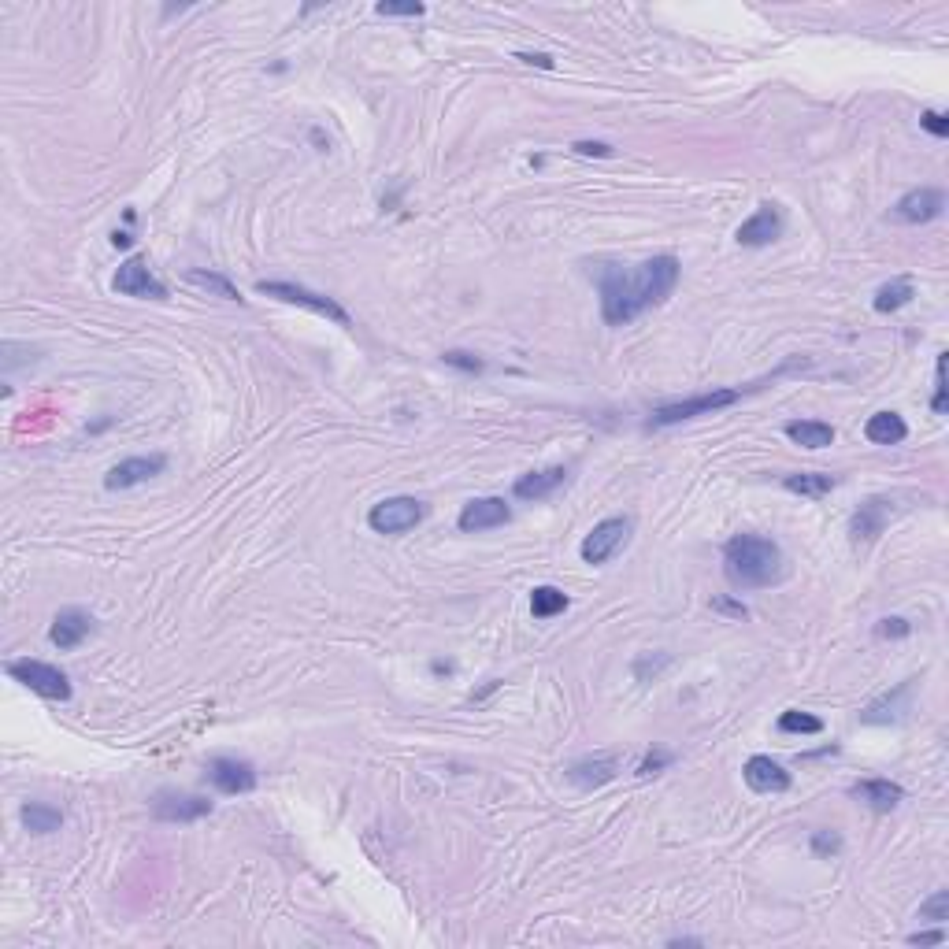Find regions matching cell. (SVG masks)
Wrapping results in <instances>:
<instances>
[{
    "label": "cell",
    "mask_w": 949,
    "mask_h": 949,
    "mask_svg": "<svg viewBox=\"0 0 949 949\" xmlns=\"http://www.w3.org/2000/svg\"><path fill=\"white\" fill-rule=\"evenodd\" d=\"M679 286V260L660 253L646 264L627 271L623 264L597 267V293H601V319L608 327H627L646 308H657Z\"/></svg>",
    "instance_id": "obj_1"
},
{
    "label": "cell",
    "mask_w": 949,
    "mask_h": 949,
    "mask_svg": "<svg viewBox=\"0 0 949 949\" xmlns=\"http://www.w3.org/2000/svg\"><path fill=\"white\" fill-rule=\"evenodd\" d=\"M723 575L734 590H764L786 575L783 549L764 534H734L723 545Z\"/></svg>",
    "instance_id": "obj_2"
},
{
    "label": "cell",
    "mask_w": 949,
    "mask_h": 949,
    "mask_svg": "<svg viewBox=\"0 0 949 949\" xmlns=\"http://www.w3.org/2000/svg\"><path fill=\"white\" fill-rule=\"evenodd\" d=\"M8 675H12L15 683H23L30 694L45 697V701H67L71 697V679H67V671H60L56 664H45V660H8Z\"/></svg>",
    "instance_id": "obj_3"
},
{
    "label": "cell",
    "mask_w": 949,
    "mask_h": 949,
    "mask_svg": "<svg viewBox=\"0 0 949 949\" xmlns=\"http://www.w3.org/2000/svg\"><path fill=\"white\" fill-rule=\"evenodd\" d=\"M256 293L275 297V301H286V304H301V308L316 312V316H327L330 323H338V327H349V323H353L349 312H345L334 297H323V293L308 290V286H297V282H256Z\"/></svg>",
    "instance_id": "obj_4"
},
{
    "label": "cell",
    "mask_w": 949,
    "mask_h": 949,
    "mask_svg": "<svg viewBox=\"0 0 949 949\" xmlns=\"http://www.w3.org/2000/svg\"><path fill=\"white\" fill-rule=\"evenodd\" d=\"M423 516H427L423 501L401 494V497H386V501H379V505H371V512H367V527H371L375 534H408L412 527L423 523Z\"/></svg>",
    "instance_id": "obj_5"
},
{
    "label": "cell",
    "mask_w": 949,
    "mask_h": 949,
    "mask_svg": "<svg viewBox=\"0 0 949 949\" xmlns=\"http://www.w3.org/2000/svg\"><path fill=\"white\" fill-rule=\"evenodd\" d=\"M738 397H742L738 390H712L697 393V397H683V401H671V405H660L653 412V427H675V423H686V419L712 416L720 408H731Z\"/></svg>",
    "instance_id": "obj_6"
},
{
    "label": "cell",
    "mask_w": 949,
    "mask_h": 949,
    "mask_svg": "<svg viewBox=\"0 0 949 949\" xmlns=\"http://www.w3.org/2000/svg\"><path fill=\"white\" fill-rule=\"evenodd\" d=\"M631 538V519L627 516H608L601 519L594 531L586 534L583 545H579V557L586 564H608V560L620 553L623 545Z\"/></svg>",
    "instance_id": "obj_7"
},
{
    "label": "cell",
    "mask_w": 949,
    "mask_h": 949,
    "mask_svg": "<svg viewBox=\"0 0 949 949\" xmlns=\"http://www.w3.org/2000/svg\"><path fill=\"white\" fill-rule=\"evenodd\" d=\"M112 286L123 297H138V301H167V286L149 271V260L145 256H130L119 264Z\"/></svg>",
    "instance_id": "obj_8"
},
{
    "label": "cell",
    "mask_w": 949,
    "mask_h": 949,
    "mask_svg": "<svg viewBox=\"0 0 949 949\" xmlns=\"http://www.w3.org/2000/svg\"><path fill=\"white\" fill-rule=\"evenodd\" d=\"M208 779H212L219 794H230V798L256 790V768L249 760L238 757H212L208 760Z\"/></svg>",
    "instance_id": "obj_9"
},
{
    "label": "cell",
    "mask_w": 949,
    "mask_h": 949,
    "mask_svg": "<svg viewBox=\"0 0 949 949\" xmlns=\"http://www.w3.org/2000/svg\"><path fill=\"white\" fill-rule=\"evenodd\" d=\"M894 516V501L890 497H868L861 508L849 516V538L853 545H872L879 534L886 531V523Z\"/></svg>",
    "instance_id": "obj_10"
},
{
    "label": "cell",
    "mask_w": 949,
    "mask_h": 949,
    "mask_svg": "<svg viewBox=\"0 0 949 949\" xmlns=\"http://www.w3.org/2000/svg\"><path fill=\"white\" fill-rule=\"evenodd\" d=\"M512 519V508L505 505V497H475L460 508L456 516V527L464 534H479V531H494V527H505Z\"/></svg>",
    "instance_id": "obj_11"
},
{
    "label": "cell",
    "mask_w": 949,
    "mask_h": 949,
    "mask_svg": "<svg viewBox=\"0 0 949 949\" xmlns=\"http://www.w3.org/2000/svg\"><path fill=\"white\" fill-rule=\"evenodd\" d=\"M212 812V801L201 794H178V790H164L152 798V816L164 823H193L204 820Z\"/></svg>",
    "instance_id": "obj_12"
},
{
    "label": "cell",
    "mask_w": 949,
    "mask_h": 949,
    "mask_svg": "<svg viewBox=\"0 0 949 949\" xmlns=\"http://www.w3.org/2000/svg\"><path fill=\"white\" fill-rule=\"evenodd\" d=\"M783 230H786V223H783V212H779V204H760L757 212L738 227V245H749V249H760V245H772V241H779L783 238Z\"/></svg>",
    "instance_id": "obj_13"
},
{
    "label": "cell",
    "mask_w": 949,
    "mask_h": 949,
    "mask_svg": "<svg viewBox=\"0 0 949 949\" xmlns=\"http://www.w3.org/2000/svg\"><path fill=\"white\" fill-rule=\"evenodd\" d=\"M164 468H167V456H160V453L127 456V460H119V464L104 475V486H108V490H134V486H141V482L156 479Z\"/></svg>",
    "instance_id": "obj_14"
},
{
    "label": "cell",
    "mask_w": 949,
    "mask_h": 949,
    "mask_svg": "<svg viewBox=\"0 0 949 949\" xmlns=\"http://www.w3.org/2000/svg\"><path fill=\"white\" fill-rule=\"evenodd\" d=\"M942 208H946V193L935 190V186H920V190H909L894 204V219L920 227V223H931V219L942 216Z\"/></svg>",
    "instance_id": "obj_15"
},
{
    "label": "cell",
    "mask_w": 949,
    "mask_h": 949,
    "mask_svg": "<svg viewBox=\"0 0 949 949\" xmlns=\"http://www.w3.org/2000/svg\"><path fill=\"white\" fill-rule=\"evenodd\" d=\"M93 631V616L86 608H60L49 627V642L56 649H78Z\"/></svg>",
    "instance_id": "obj_16"
},
{
    "label": "cell",
    "mask_w": 949,
    "mask_h": 949,
    "mask_svg": "<svg viewBox=\"0 0 949 949\" xmlns=\"http://www.w3.org/2000/svg\"><path fill=\"white\" fill-rule=\"evenodd\" d=\"M742 779L757 794H786L790 790V772L772 757H749L746 768H742Z\"/></svg>",
    "instance_id": "obj_17"
},
{
    "label": "cell",
    "mask_w": 949,
    "mask_h": 949,
    "mask_svg": "<svg viewBox=\"0 0 949 949\" xmlns=\"http://www.w3.org/2000/svg\"><path fill=\"white\" fill-rule=\"evenodd\" d=\"M568 482V468H542V471H527V475H519L516 486H512V494L519 497V501H545V497H553Z\"/></svg>",
    "instance_id": "obj_18"
},
{
    "label": "cell",
    "mask_w": 949,
    "mask_h": 949,
    "mask_svg": "<svg viewBox=\"0 0 949 949\" xmlns=\"http://www.w3.org/2000/svg\"><path fill=\"white\" fill-rule=\"evenodd\" d=\"M616 775H620V757H608V753L605 757H583L568 768V779L583 790H597V786L612 783Z\"/></svg>",
    "instance_id": "obj_19"
},
{
    "label": "cell",
    "mask_w": 949,
    "mask_h": 949,
    "mask_svg": "<svg viewBox=\"0 0 949 949\" xmlns=\"http://www.w3.org/2000/svg\"><path fill=\"white\" fill-rule=\"evenodd\" d=\"M853 798H861L864 805L875 812H890L901 805L905 790H901L898 783H890V779H861V783L853 786Z\"/></svg>",
    "instance_id": "obj_20"
},
{
    "label": "cell",
    "mask_w": 949,
    "mask_h": 949,
    "mask_svg": "<svg viewBox=\"0 0 949 949\" xmlns=\"http://www.w3.org/2000/svg\"><path fill=\"white\" fill-rule=\"evenodd\" d=\"M912 683H898L894 686V694H883L879 701H872L868 709L861 712V723H872V727H879V723H898L901 716H905V697H909Z\"/></svg>",
    "instance_id": "obj_21"
},
{
    "label": "cell",
    "mask_w": 949,
    "mask_h": 949,
    "mask_svg": "<svg viewBox=\"0 0 949 949\" xmlns=\"http://www.w3.org/2000/svg\"><path fill=\"white\" fill-rule=\"evenodd\" d=\"M786 438L798 442L801 449H827L835 442V427L823 419H790L786 423Z\"/></svg>",
    "instance_id": "obj_22"
},
{
    "label": "cell",
    "mask_w": 949,
    "mask_h": 949,
    "mask_svg": "<svg viewBox=\"0 0 949 949\" xmlns=\"http://www.w3.org/2000/svg\"><path fill=\"white\" fill-rule=\"evenodd\" d=\"M864 438L872 445H901L909 438V427H905V419L898 412H875L864 423Z\"/></svg>",
    "instance_id": "obj_23"
},
{
    "label": "cell",
    "mask_w": 949,
    "mask_h": 949,
    "mask_svg": "<svg viewBox=\"0 0 949 949\" xmlns=\"http://www.w3.org/2000/svg\"><path fill=\"white\" fill-rule=\"evenodd\" d=\"M19 820H23V827L30 835H52V831H60L64 812L45 805V801H26L23 809H19Z\"/></svg>",
    "instance_id": "obj_24"
},
{
    "label": "cell",
    "mask_w": 949,
    "mask_h": 949,
    "mask_svg": "<svg viewBox=\"0 0 949 949\" xmlns=\"http://www.w3.org/2000/svg\"><path fill=\"white\" fill-rule=\"evenodd\" d=\"M783 486L790 490V494H801V497H823L831 494L838 486L835 475H823V471H798V475H786Z\"/></svg>",
    "instance_id": "obj_25"
},
{
    "label": "cell",
    "mask_w": 949,
    "mask_h": 949,
    "mask_svg": "<svg viewBox=\"0 0 949 949\" xmlns=\"http://www.w3.org/2000/svg\"><path fill=\"white\" fill-rule=\"evenodd\" d=\"M912 297H916V286H912V279H905V275H901V279L879 286L872 304H875V312H883V316H886V312H898V308H905Z\"/></svg>",
    "instance_id": "obj_26"
},
{
    "label": "cell",
    "mask_w": 949,
    "mask_h": 949,
    "mask_svg": "<svg viewBox=\"0 0 949 949\" xmlns=\"http://www.w3.org/2000/svg\"><path fill=\"white\" fill-rule=\"evenodd\" d=\"M568 608V594L557 590V586H534L531 594V616L534 620H553Z\"/></svg>",
    "instance_id": "obj_27"
},
{
    "label": "cell",
    "mask_w": 949,
    "mask_h": 949,
    "mask_svg": "<svg viewBox=\"0 0 949 949\" xmlns=\"http://www.w3.org/2000/svg\"><path fill=\"white\" fill-rule=\"evenodd\" d=\"M186 282H193V286H201V290L216 293V297H223V301H241L238 286L227 279V275H216V271H186Z\"/></svg>",
    "instance_id": "obj_28"
},
{
    "label": "cell",
    "mask_w": 949,
    "mask_h": 949,
    "mask_svg": "<svg viewBox=\"0 0 949 949\" xmlns=\"http://www.w3.org/2000/svg\"><path fill=\"white\" fill-rule=\"evenodd\" d=\"M783 734H820L823 731V720L820 716H812V712H801V709H790L779 716V723H775Z\"/></svg>",
    "instance_id": "obj_29"
},
{
    "label": "cell",
    "mask_w": 949,
    "mask_h": 949,
    "mask_svg": "<svg viewBox=\"0 0 949 949\" xmlns=\"http://www.w3.org/2000/svg\"><path fill=\"white\" fill-rule=\"evenodd\" d=\"M920 920H931V924L949 920V890H935V894L920 905Z\"/></svg>",
    "instance_id": "obj_30"
},
{
    "label": "cell",
    "mask_w": 949,
    "mask_h": 949,
    "mask_svg": "<svg viewBox=\"0 0 949 949\" xmlns=\"http://www.w3.org/2000/svg\"><path fill=\"white\" fill-rule=\"evenodd\" d=\"M442 360H445L449 367H456V371H468V375H479L482 367H486V364L479 360V356H475V353H464V349H449V353H442Z\"/></svg>",
    "instance_id": "obj_31"
},
{
    "label": "cell",
    "mask_w": 949,
    "mask_h": 949,
    "mask_svg": "<svg viewBox=\"0 0 949 949\" xmlns=\"http://www.w3.org/2000/svg\"><path fill=\"white\" fill-rule=\"evenodd\" d=\"M931 408H935V416H946V356H938L935 364V397H931Z\"/></svg>",
    "instance_id": "obj_32"
},
{
    "label": "cell",
    "mask_w": 949,
    "mask_h": 949,
    "mask_svg": "<svg viewBox=\"0 0 949 949\" xmlns=\"http://www.w3.org/2000/svg\"><path fill=\"white\" fill-rule=\"evenodd\" d=\"M875 634H879V638H909L912 623L901 620V616H886V620L875 623Z\"/></svg>",
    "instance_id": "obj_33"
},
{
    "label": "cell",
    "mask_w": 949,
    "mask_h": 949,
    "mask_svg": "<svg viewBox=\"0 0 949 949\" xmlns=\"http://www.w3.org/2000/svg\"><path fill=\"white\" fill-rule=\"evenodd\" d=\"M838 849H842V838H838L835 831H816V835H812V853H816V857H831Z\"/></svg>",
    "instance_id": "obj_34"
},
{
    "label": "cell",
    "mask_w": 949,
    "mask_h": 949,
    "mask_svg": "<svg viewBox=\"0 0 949 949\" xmlns=\"http://www.w3.org/2000/svg\"><path fill=\"white\" fill-rule=\"evenodd\" d=\"M375 12H379V15H408V19H419V15L427 12V8H423V4H416V0H412V4H390V0H382V4H375Z\"/></svg>",
    "instance_id": "obj_35"
},
{
    "label": "cell",
    "mask_w": 949,
    "mask_h": 949,
    "mask_svg": "<svg viewBox=\"0 0 949 949\" xmlns=\"http://www.w3.org/2000/svg\"><path fill=\"white\" fill-rule=\"evenodd\" d=\"M920 127H924L927 134H935V138H946V134H949V119L942 112H924V115H920Z\"/></svg>",
    "instance_id": "obj_36"
},
{
    "label": "cell",
    "mask_w": 949,
    "mask_h": 949,
    "mask_svg": "<svg viewBox=\"0 0 949 949\" xmlns=\"http://www.w3.org/2000/svg\"><path fill=\"white\" fill-rule=\"evenodd\" d=\"M668 764H671V753H649V757L638 764V775L649 779V775H657L660 768H668Z\"/></svg>",
    "instance_id": "obj_37"
},
{
    "label": "cell",
    "mask_w": 949,
    "mask_h": 949,
    "mask_svg": "<svg viewBox=\"0 0 949 949\" xmlns=\"http://www.w3.org/2000/svg\"><path fill=\"white\" fill-rule=\"evenodd\" d=\"M575 152L579 156H612V145H605V141H575Z\"/></svg>",
    "instance_id": "obj_38"
},
{
    "label": "cell",
    "mask_w": 949,
    "mask_h": 949,
    "mask_svg": "<svg viewBox=\"0 0 949 949\" xmlns=\"http://www.w3.org/2000/svg\"><path fill=\"white\" fill-rule=\"evenodd\" d=\"M946 942V931H920V935H909V946H942Z\"/></svg>",
    "instance_id": "obj_39"
},
{
    "label": "cell",
    "mask_w": 949,
    "mask_h": 949,
    "mask_svg": "<svg viewBox=\"0 0 949 949\" xmlns=\"http://www.w3.org/2000/svg\"><path fill=\"white\" fill-rule=\"evenodd\" d=\"M519 60H523V64H538L545 67V71L553 67V56H545V52H519Z\"/></svg>",
    "instance_id": "obj_40"
},
{
    "label": "cell",
    "mask_w": 949,
    "mask_h": 949,
    "mask_svg": "<svg viewBox=\"0 0 949 949\" xmlns=\"http://www.w3.org/2000/svg\"><path fill=\"white\" fill-rule=\"evenodd\" d=\"M716 608H720V612H731V616H738V620H746V605H731V601H716Z\"/></svg>",
    "instance_id": "obj_41"
},
{
    "label": "cell",
    "mask_w": 949,
    "mask_h": 949,
    "mask_svg": "<svg viewBox=\"0 0 949 949\" xmlns=\"http://www.w3.org/2000/svg\"><path fill=\"white\" fill-rule=\"evenodd\" d=\"M112 241H115V245H130V234H127V230H115Z\"/></svg>",
    "instance_id": "obj_42"
}]
</instances>
